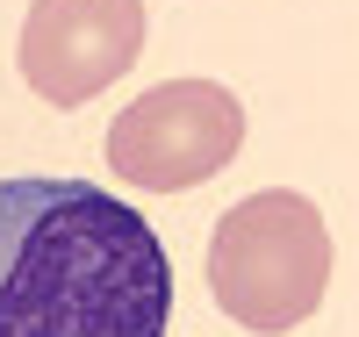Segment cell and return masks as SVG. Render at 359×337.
<instances>
[{
	"label": "cell",
	"mask_w": 359,
	"mask_h": 337,
	"mask_svg": "<svg viewBox=\"0 0 359 337\" xmlns=\"http://www.w3.org/2000/svg\"><path fill=\"white\" fill-rule=\"evenodd\" d=\"M144 0H36L22 22V79L50 108H86L137 65Z\"/></svg>",
	"instance_id": "4"
},
{
	"label": "cell",
	"mask_w": 359,
	"mask_h": 337,
	"mask_svg": "<svg viewBox=\"0 0 359 337\" xmlns=\"http://www.w3.org/2000/svg\"><path fill=\"white\" fill-rule=\"evenodd\" d=\"M245 144V108L216 79H165L108 122V172L144 194H187Z\"/></svg>",
	"instance_id": "3"
},
{
	"label": "cell",
	"mask_w": 359,
	"mask_h": 337,
	"mask_svg": "<svg viewBox=\"0 0 359 337\" xmlns=\"http://www.w3.org/2000/svg\"><path fill=\"white\" fill-rule=\"evenodd\" d=\"M165 237L94 179H0V337H165Z\"/></svg>",
	"instance_id": "1"
},
{
	"label": "cell",
	"mask_w": 359,
	"mask_h": 337,
	"mask_svg": "<svg viewBox=\"0 0 359 337\" xmlns=\"http://www.w3.org/2000/svg\"><path fill=\"white\" fill-rule=\"evenodd\" d=\"M208 294L230 323L259 337H280L309 323L331 287V230H323L316 201L294 187H259L237 208H223L216 237H208Z\"/></svg>",
	"instance_id": "2"
}]
</instances>
